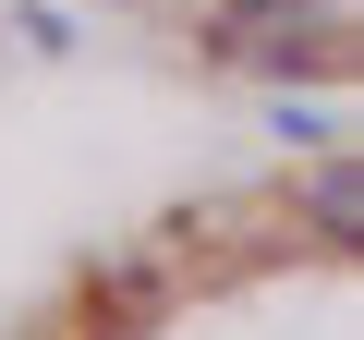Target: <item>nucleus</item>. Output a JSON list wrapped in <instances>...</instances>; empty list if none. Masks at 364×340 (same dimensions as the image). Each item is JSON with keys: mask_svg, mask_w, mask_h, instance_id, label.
Masks as SVG:
<instances>
[{"mask_svg": "<svg viewBox=\"0 0 364 340\" xmlns=\"http://www.w3.org/2000/svg\"><path fill=\"white\" fill-rule=\"evenodd\" d=\"M207 61H231V73H340V13L328 0H219L207 13V37H195Z\"/></svg>", "mask_w": 364, "mask_h": 340, "instance_id": "obj_1", "label": "nucleus"}, {"mask_svg": "<svg viewBox=\"0 0 364 340\" xmlns=\"http://www.w3.org/2000/svg\"><path fill=\"white\" fill-rule=\"evenodd\" d=\"M352 219H364V183H352V158H328V170H316V231L352 243Z\"/></svg>", "mask_w": 364, "mask_h": 340, "instance_id": "obj_2", "label": "nucleus"}]
</instances>
